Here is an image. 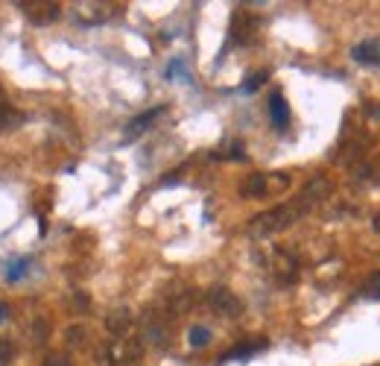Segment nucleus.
<instances>
[{
    "label": "nucleus",
    "mask_w": 380,
    "mask_h": 366,
    "mask_svg": "<svg viewBox=\"0 0 380 366\" xmlns=\"http://www.w3.org/2000/svg\"><path fill=\"white\" fill-rule=\"evenodd\" d=\"M334 191V185H330V179L325 176H316L308 188H304L296 200H290L284 205H278V209L272 211H263V214H257L252 223H249V231L254 238H269V235H278V231H284L290 229L292 223H299V220L313 211L319 202H322L328 193Z\"/></svg>",
    "instance_id": "obj_1"
},
{
    "label": "nucleus",
    "mask_w": 380,
    "mask_h": 366,
    "mask_svg": "<svg viewBox=\"0 0 380 366\" xmlns=\"http://www.w3.org/2000/svg\"><path fill=\"white\" fill-rule=\"evenodd\" d=\"M138 358H141V343H138V340L114 337L112 343H106L100 349V363L103 366H132Z\"/></svg>",
    "instance_id": "obj_2"
},
{
    "label": "nucleus",
    "mask_w": 380,
    "mask_h": 366,
    "mask_svg": "<svg viewBox=\"0 0 380 366\" xmlns=\"http://www.w3.org/2000/svg\"><path fill=\"white\" fill-rule=\"evenodd\" d=\"M205 302L211 305V311L219 314V316H231V320H234V316L243 314V302H240L228 287H223V285H217V287L208 290Z\"/></svg>",
    "instance_id": "obj_3"
},
{
    "label": "nucleus",
    "mask_w": 380,
    "mask_h": 366,
    "mask_svg": "<svg viewBox=\"0 0 380 366\" xmlns=\"http://www.w3.org/2000/svg\"><path fill=\"white\" fill-rule=\"evenodd\" d=\"M170 331V314L164 311H146L143 316V340L152 346H164Z\"/></svg>",
    "instance_id": "obj_4"
},
{
    "label": "nucleus",
    "mask_w": 380,
    "mask_h": 366,
    "mask_svg": "<svg viewBox=\"0 0 380 366\" xmlns=\"http://www.w3.org/2000/svg\"><path fill=\"white\" fill-rule=\"evenodd\" d=\"M269 185H281V188H287V185H290V179H287V176H263V173H252V176L240 185V193H243V197H266V193H269Z\"/></svg>",
    "instance_id": "obj_5"
},
{
    "label": "nucleus",
    "mask_w": 380,
    "mask_h": 366,
    "mask_svg": "<svg viewBox=\"0 0 380 366\" xmlns=\"http://www.w3.org/2000/svg\"><path fill=\"white\" fill-rule=\"evenodd\" d=\"M257 27H261V21L249 12H234V18H231V41L237 44H246L257 35Z\"/></svg>",
    "instance_id": "obj_6"
},
{
    "label": "nucleus",
    "mask_w": 380,
    "mask_h": 366,
    "mask_svg": "<svg viewBox=\"0 0 380 366\" xmlns=\"http://www.w3.org/2000/svg\"><path fill=\"white\" fill-rule=\"evenodd\" d=\"M23 12H27V18L32 23H39V27H44V23H53L59 15H62V9H59V3H50V0H35V3H21Z\"/></svg>",
    "instance_id": "obj_7"
},
{
    "label": "nucleus",
    "mask_w": 380,
    "mask_h": 366,
    "mask_svg": "<svg viewBox=\"0 0 380 366\" xmlns=\"http://www.w3.org/2000/svg\"><path fill=\"white\" fill-rule=\"evenodd\" d=\"M272 273L281 278V282H292V278L299 276V261L292 258L290 252L275 249V255H272Z\"/></svg>",
    "instance_id": "obj_8"
},
{
    "label": "nucleus",
    "mask_w": 380,
    "mask_h": 366,
    "mask_svg": "<svg viewBox=\"0 0 380 366\" xmlns=\"http://www.w3.org/2000/svg\"><path fill=\"white\" fill-rule=\"evenodd\" d=\"M366 144H369V135H360V138H348L346 144H342V150L334 155V162H346V164H351V162H357V158H363L366 155Z\"/></svg>",
    "instance_id": "obj_9"
},
{
    "label": "nucleus",
    "mask_w": 380,
    "mask_h": 366,
    "mask_svg": "<svg viewBox=\"0 0 380 366\" xmlns=\"http://www.w3.org/2000/svg\"><path fill=\"white\" fill-rule=\"evenodd\" d=\"M164 115V106H158V108H150V112H143V115H138V117H134L132 120V124L126 126V138L132 141V138H138V135H143V132L146 129H150L152 124H155V120L158 117H161Z\"/></svg>",
    "instance_id": "obj_10"
},
{
    "label": "nucleus",
    "mask_w": 380,
    "mask_h": 366,
    "mask_svg": "<svg viewBox=\"0 0 380 366\" xmlns=\"http://www.w3.org/2000/svg\"><path fill=\"white\" fill-rule=\"evenodd\" d=\"M351 59L360 65H380V39H372V41H363L351 50Z\"/></svg>",
    "instance_id": "obj_11"
},
{
    "label": "nucleus",
    "mask_w": 380,
    "mask_h": 366,
    "mask_svg": "<svg viewBox=\"0 0 380 366\" xmlns=\"http://www.w3.org/2000/svg\"><path fill=\"white\" fill-rule=\"evenodd\" d=\"M129 325H132V311L129 308H117L106 316V328H108V334H114V337H123L129 331Z\"/></svg>",
    "instance_id": "obj_12"
},
{
    "label": "nucleus",
    "mask_w": 380,
    "mask_h": 366,
    "mask_svg": "<svg viewBox=\"0 0 380 366\" xmlns=\"http://www.w3.org/2000/svg\"><path fill=\"white\" fill-rule=\"evenodd\" d=\"M269 117H272L275 129H287L290 126V106L281 94H272L269 97Z\"/></svg>",
    "instance_id": "obj_13"
},
{
    "label": "nucleus",
    "mask_w": 380,
    "mask_h": 366,
    "mask_svg": "<svg viewBox=\"0 0 380 366\" xmlns=\"http://www.w3.org/2000/svg\"><path fill=\"white\" fill-rule=\"evenodd\" d=\"M112 6H114V3H79V12L85 15V21L100 23V21H106V18L114 12Z\"/></svg>",
    "instance_id": "obj_14"
},
{
    "label": "nucleus",
    "mask_w": 380,
    "mask_h": 366,
    "mask_svg": "<svg viewBox=\"0 0 380 366\" xmlns=\"http://www.w3.org/2000/svg\"><path fill=\"white\" fill-rule=\"evenodd\" d=\"M257 349H266V340H257V343H246V346H237V349H231L228 355L223 360H249Z\"/></svg>",
    "instance_id": "obj_15"
},
{
    "label": "nucleus",
    "mask_w": 380,
    "mask_h": 366,
    "mask_svg": "<svg viewBox=\"0 0 380 366\" xmlns=\"http://www.w3.org/2000/svg\"><path fill=\"white\" fill-rule=\"evenodd\" d=\"M18 124H21V115L9 103L0 100V132H3V129H15Z\"/></svg>",
    "instance_id": "obj_16"
},
{
    "label": "nucleus",
    "mask_w": 380,
    "mask_h": 366,
    "mask_svg": "<svg viewBox=\"0 0 380 366\" xmlns=\"http://www.w3.org/2000/svg\"><path fill=\"white\" fill-rule=\"evenodd\" d=\"M30 267H32L30 258H18V261H12V264L6 267V282H21V278L30 273Z\"/></svg>",
    "instance_id": "obj_17"
},
{
    "label": "nucleus",
    "mask_w": 380,
    "mask_h": 366,
    "mask_svg": "<svg viewBox=\"0 0 380 366\" xmlns=\"http://www.w3.org/2000/svg\"><path fill=\"white\" fill-rule=\"evenodd\" d=\"M188 340H190V346H193V349H202V346L211 343V331H208L205 325H193Z\"/></svg>",
    "instance_id": "obj_18"
},
{
    "label": "nucleus",
    "mask_w": 380,
    "mask_h": 366,
    "mask_svg": "<svg viewBox=\"0 0 380 366\" xmlns=\"http://www.w3.org/2000/svg\"><path fill=\"white\" fill-rule=\"evenodd\" d=\"M65 343L68 346H82L85 343V328L82 325H70L65 331Z\"/></svg>",
    "instance_id": "obj_19"
},
{
    "label": "nucleus",
    "mask_w": 380,
    "mask_h": 366,
    "mask_svg": "<svg viewBox=\"0 0 380 366\" xmlns=\"http://www.w3.org/2000/svg\"><path fill=\"white\" fill-rule=\"evenodd\" d=\"M266 77H269V73H266V70H257V73H252V77H249L246 82H243V91H246V94L257 91V88H261V85L266 82Z\"/></svg>",
    "instance_id": "obj_20"
},
{
    "label": "nucleus",
    "mask_w": 380,
    "mask_h": 366,
    "mask_svg": "<svg viewBox=\"0 0 380 366\" xmlns=\"http://www.w3.org/2000/svg\"><path fill=\"white\" fill-rule=\"evenodd\" d=\"M363 287H366V290H363L366 296H369L372 302H377V299H380V273H374V276H372V278H369V282H366Z\"/></svg>",
    "instance_id": "obj_21"
},
{
    "label": "nucleus",
    "mask_w": 380,
    "mask_h": 366,
    "mask_svg": "<svg viewBox=\"0 0 380 366\" xmlns=\"http://www.w3.org/2000/svg\"><path fill=\"white\" fill-rule=\"evenodd\" d=\"M176 73H181V77H185V65H181V59H173V62L167 65V79H179Z\"/></svg>",
    "instance_id": "obj_22"
},
{
    "label": "nucleus",
    "mask_w": 380,
    "mask_h": 366,
    "mask_svg": "<svg viewBox=\"0 0 380 366\" xmlns=\"http://www.w3.org/2000/svg\"><path fill=\"white\" fill-rule=\"evenodd\" d=\"M44 366H73L68 355H47L44 358Z\"/></svg>",
    "instance_id": "obj_23"
},
{
    "label": "nucleus",
    "mask_w": 380,
    "mask_h": 366,
    "mask_svg": "<svg viewBox=\"0 0 380 366\" xmlns=\"http://www.w3.org/2000/svg\"><path fill=\"white\" fill-rule=\"evenodd\" d=\"M369 179H374L377 185H380V155H374L372 162H369Z\"/></svg>",
    "instance_id": "obj_24"
},
{
    "label": "nucleus",
    "mask_w": 380,
    "mask_h": 366,
    "mask_svg": "<svg viewBox=\"0 0 380 366\" xmlns=\"http://www.w3.org/2000/svg\"><path fill=\"white\" fill-rule=\"evenodd\" d=\"M12 358V346L6 343V340H0V366H6Z\"/></svg>",
    "instance_id": "obj_25"
},
{
    "label": "nucleus",
    "mask_w": 380,
    "mask_h": 366,
    "mask_svg": "<svg viewBox=\"0 0 380 366\" xmlns=\"http://www.w3.org/2000/svg\"><path fill=\"white\" fill-rule=\"evenodd\" d=\"M6 320H9V308H6L3 302H0V322H6Z\"/></svg>",
    "instance_id": "obj_26"
},
{
    "label": "nucleus",
    "mask_w": 380,
    "mask_h": 366,
    "mask_svg": "<svg viewBox=\"0 0 380 366\" xmlns=\"http://www.w3.org/2000/svg\"><path fill=\"white\" fill-rule=\"evenodd\" d=\"M73 305H77V308H88V299H85V296H77V299H73Z\"/></svg>",
    "instance_id": "obj_27"
},
{
    "label": "nucleus",
    "mask_w": 380,
    "mask_h": 366,
    "mask_svg": "<svg viewBox=\"0 0 380 366\" xmlns=\"http://www.w3.org/2000/svg\"><path fill=\"white\" fill-rule=\"evenodd\" d=\"M372 226H374V231H377V235H380V214L372 220Z\"/></svg>",
    "instance_id": "obj_28"
}]
</instances>
